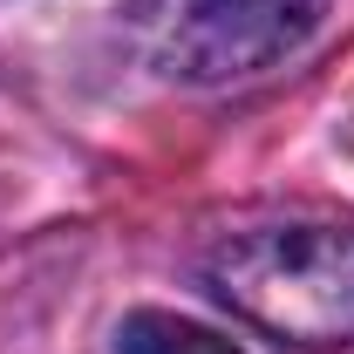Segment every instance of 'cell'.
I'll list each match as a JSON object with an SVG mask.
<instances>
[{"label": "cell", "mask_w": 354, "mask_h": 354, "mask_svg": "<svg viewBox=\"0 0 354 354\" xmlns=\"http://www.w3.org/2000/svg\"><path fill=\"white\" fill-rule=\"evenodd\" d=\"M327 0H123L130 48L171 82H239L320 28Z\"/></svg>", "instance_id": "obj_2"}, {"label": "cell", "mask_w": 354, "mask_h": 354, "mask_svg": "<svg viewBox=\"0 0 354 354\" xmlns=\"http://www.w3.org/2000/svg\"><path fill=\"white\" fill-rule=\"evenodd\" d=\"M205 286L232 313L279 341H348L354 334V232L334 225H272L239 232L205 259Z\"/></svg>", "instance_id": "obj_1"}, {"label": "cell", "mask_w": 354, "mask_h": 354, "mask_svg": "<svg viewBox=\"0 0 354 354\" xmlns=\"http://www.w3.org/2000/svg\"><path fill=\"white\" fill-rule=\"evenodd\" d=\"M116 348L123 354H239L225 334L198 327V320H177V313H130Z\"/></svg>", "instance_id": "obj_3"}]
</instances>
